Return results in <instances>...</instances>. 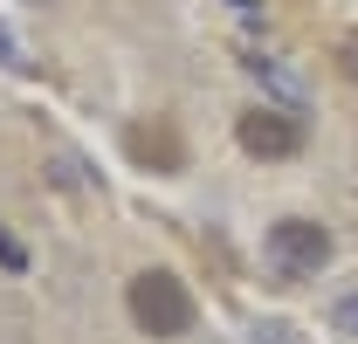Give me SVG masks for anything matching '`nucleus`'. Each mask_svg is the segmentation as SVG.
<instances>
[{"label":"nucleus","mask_w":358,"mask_h":344,"mask_svg":"<svg viewBox=\"0 0 358 344\" xmlns=\"http://www.w3.org/2000/svg\"><path fill=\"white\" fill-rule=\"evenodd\" d=\"M124 303H131V324L145 331V338H186V331L200 324L193 289L179 282L173 268H138L131 289H124Z\"/></svg>","instance_id":"obj_1"},{"label":"nucleus","mask_w":358,"mask_h":344,"mask_svg":"<svg viewBox=\"0 0 358 344\" xmlns=\"http://www.w3.org/2000/svg\"><path fill=\"white\" fill-rule=\"evenodd\" d=\"M262 248H268V261L282 275H317L331 261V227L324 220H303V214H282V220H268Z\"/></svg>","instance_id":"obj_2"},{"label":"nucleus","mask_w":358,"mask_h":344,"mask_svg":"<svg viewBox=\"0 0 358 344\" xmlns=\"http://www.w3.org/2000/svg\"><path fill=\"white\" fill-rule=\"evenodd\" d=\"M234 138H241V152L248 159H296L303 152V117L296 110H241L234 117Z\"/></svg>","instance_id":"obj_3"},{"label":"nucleus","mask_w":358,"mask_h":344,"mask_svg":"<svg viewBox=\"0 0 358 344\" xmlns=\"http://www.w3.org/2000/svg\"><path fill=\"white\" fill-rule=\"evenodd\" d=\"M131 152H138V166H159V172H179V166H186V152L173 145V131H166V124H159V138L138 124L131 131Z\"/></svg>","instance_id":"obj_4"},{"label":"nucleus","mask_w":358,"mask_h":344,"mask_svg":"<svg viewBox=\"0 0 358 344\" xmlns=\"http://www.w3.org/2000/svg\"><path fill=\"white\" fill-rule=\"evenodd\" d=\"M0 268H7V275H28V248H21L7 227H0Z\"/></svg>","instance_id":"obj_5"},{"label":"nucleus","mask_w":358,"mask_h":344,"mask_svg":"<svg viewBox=\"0 0 358 344\" xmlns=\"http://www.w3.org/2000/svg\"><path fill=\"white\" fill-rule=\"evenodd\" d=\"M331 324H338L345 338H358V296H338V310H331Z\"/></svg>","instance_id":"obj_6"},{"label":"nucleus","mask_w":358,"mask_h":344,"mask_svg":"<svg viewBox=\"0 0 358 344\" xmlns=\"http://www.w3.org/2000/svg\"><path fill=\"white\" fill-rule=\"evenodd\" d=\"M338 69H345V76H358V35H352V42H338Z\"/></svg>","instance_id":"obj_7"},{"label":"nucleus","mask_w":358,"mask_h":344,"mask_svg":"<svg viewBox=\"0 0 358 344\" xmlns=\"http://www.w3.org/2000/svg\"><path fill=\"white\" fill-rule=\"evenodd\" d=\"M0 62H14V42H7V28H0Z\"/></svg>","instance_id":"obj_8"},{"label":"nucleus","mask_w":358,"mask_h":344,"mask_svg":"<svg viewBox=\"0 0 358 344\" xmlns=\"http://www.w3.org/2000/svg\"><path fill=\"white\" fill-rule=\"evenodd\" d=\"M227 7H241V14H255V0H227Z\"/></svg>","instance_id":"obj_9"}]
</instances>
